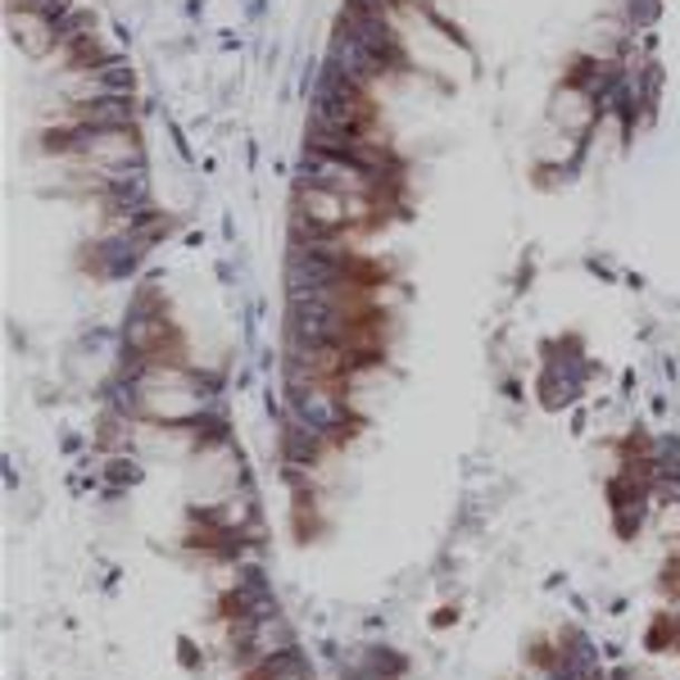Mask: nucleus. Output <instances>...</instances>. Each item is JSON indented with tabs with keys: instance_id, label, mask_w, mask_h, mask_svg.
Returning <instances> with one entry per match:
<instances>
[{
	"instance_id": "1",
	"label": "nucleus",
	"mask_w": 680,
	"mask_h": 680,
	"mask_svg": "<svg viewBox=\"0 0 680 680\" xmlns=\"http://www.w3.org/2000/svg\"><path fill=\"white\" fill-rule=\"evenodd\" d=\"M304 182L331 186V191H340V195H372V200H381V195L395 186V177H381V173H372V168H363V164H354V159H346V155L313 150V146H309V155H304Z\"/></svg>"
},
{
	"instance_id": "2",
	"label": "nucleus",
	"mask_w": 680,
	"mask_h": 680,
	"mask_svg": "<svg viewBox=\"0 0 680 680\" xmlns=\"http://www.w3.org/2000/svg\"><path fill=\"white\" fill-rule=\"evenodd\" d=\"M10 28H14V41H19L28 55H50L55 41H59V19H55V14L19 10V14H10Z\"/></svg>"
},
{
	"instance_id": "3",
	"label": "nucleus",
	"mask_w": 680,
	"mask_h": 680,
	"mask_svg": "<svg viewBox=\"0 0 680 680\" xmlns=\"http://www.w3.org/2000/svg\"><path fill=\"white\" fill-rule=\"evenodd\" d=\"M554 114H558V123H563L567 132H585V127L594 123V91L567 82V87L558 91V100H554Z\"/></svg>"
}]
</instances>
